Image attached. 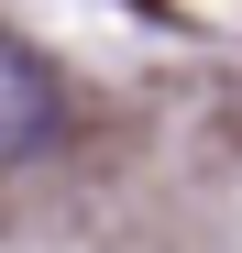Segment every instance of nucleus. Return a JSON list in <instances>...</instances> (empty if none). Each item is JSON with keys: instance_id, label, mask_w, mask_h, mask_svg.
<instances>
[{"instance_id": "f257e3e1", "label": "nucleus", "mask_w": 242, "mask_h": 253, "mask_svg": "<svg viewBox=\"0 0 242 253\" xmlns=\"http://www.w3.org/2000/svg\"><path fill=\"white\" fill-rule=\"evenodd\" d=\"M66 132V88H55V66L22 44V33H0V154H44Z\"/></svg>"}]
</instances>
